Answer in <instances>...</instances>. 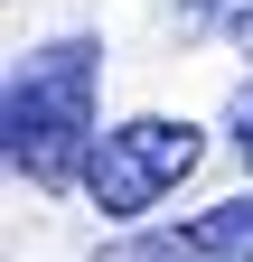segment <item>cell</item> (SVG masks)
I'll list each match as a JSON object with an SVG mask.
<instances>
[{"instance_id": "1", "label": "cell", "mask_w": 253, "mask_h": 262, "mask_svg": "<svg viewBox=\"0 0 253 262\" xmlns=\"http://www.w3.org/2000/svg\"><path fill=\"white\" fill-rule=\"evenodd\" d=\"M103 47L94 38H38L0 84V159L28 187H85V159L103 141Z\"/></svg>"}, {"instance_id": "2", "label": "cell", "mask_w": 253, "mask_h": 262, "mask_svg": "<svg viewBox=\"0 0 253 262\" xmlns=\"http://www.w3.org/2000/svg\"><path fill=\"white\" fill-rule=\"evenodd\" d=\"M197 159H206V131H197V122H178V113H132V122H113L103 141H94V159H85V206L113 215V225H132V215L160 206Z\"/></svg>"}, {"instance_id": "3", "label": "cell", "mask_w": 253, "mask_h": 262, "mask_svg": "<svg viewBox=\"0 0 253 262\" xmlns=\"http://www.w3.org/2000/svg\"><path fill=\"white\" fill-rule=\"evenodd\" d=\"M94 262H253V187L225 206L187 215V225H150V234H122Z\"/></svg>"}, {"instance_id": "4", "label": "cell", "mask_w": 253, "mask_h": 262, "mask_svg": "<svg viewBox=\"0 0 253 262\" xmlns=\"http://www.w3.org/2000/svg\"><path fill=\"white\" fill-rule=\"evenodd\" d=\"M225 122H235V150H244V169H253V84L235 94V113H225Z\"/></svg>"}, {"instance_id": "5", "label": "cell", "mask_w": 253, "mask_h": 262, "mask_svg": "<svg viewBox=\"0 0 253 262\" xmlns=\"http://www.w3.org/2000/svg\"><path fill=\"white\" fill-rule=\"evenodd\" d=\"M225 38H235V47L253 56V0H235V10H225Z\"/></svg>"}, {"instance_id": "6", "label": "cell", "mask_w": 253, "mask_h": 262, "mask_svg": "<svg viewBox=\"0 0 253 262\" xmlns=\"http://www.w3.org/2000/svg\"><path fill=\"white\" fill-rule=\"evenodd\" d=\"M225 10L235 0H187V28H225Z\"/></svg>"}]
</instances>
